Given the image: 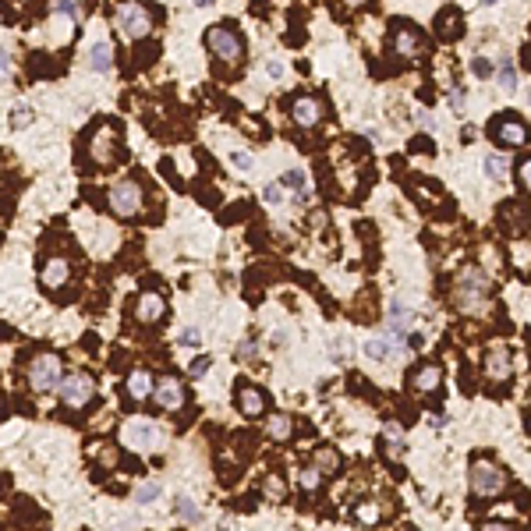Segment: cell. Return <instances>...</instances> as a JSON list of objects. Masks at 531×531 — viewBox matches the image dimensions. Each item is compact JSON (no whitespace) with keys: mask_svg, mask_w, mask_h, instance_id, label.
I'll list each match as a JSON object with an SVG mask.
<instances>
[{"mask_svg":"<svg viewBox=\"0 0 531 531\" xmlns=\"http://www.w3.org/2000/svg\"><path fill=\"white\" fill-rule=\"evenodd\" d=\"M205 47H209V50H213V57H220L223 64H237V61H241V54H244V47H241L237 32H234V29H227V25L209 29V32H205Z\"/></svg>","mask_w":531,"mask_h":531,"instance_id":"1","label":"cell"},{"mask_svg":"<svg viewBox=\"0 0 531 531\" xmlns=\"http://www.w3.org/2000/svg\"><path fill=\"white\" fill-rule=\"evenodd\" d=\"M117 25H121V32L128 40H142V36H149L153 18H149V11L138 4V0H128V4L117 8Z\"/></svg>","mask_w":531,"mask_h":531,"instance_id":"2","label":"cell"},{"mask_svg":"<svg viewBox=\"0 0 531 531\" xmlns=\"http://www.w3.org/2000/svg\"><path fill=\"white\" fill-rule=\"evenodd\" d=\"M29 383H32V390H57L61 386V358L57 354H40V358H32V365H29Z\"/></svg>","mask_w":531,"mask_h":531,"instance_id":"3","label":"cell"},{"mask_svg":"<svg viewBox=\"0 0 531 531\" xmlns=\"http://www.w3.org/2000/svg\"><path fill=\"white\" fill-rule=\"evenodd\" d=\"M482 302H485V277L478 270L460 273V280H457V305L464 312H478Z\"/></svg>","mask_w":531,"mask_h":531,"instance_id":"4","label":"cell"},{"mask_svg":"<svg viewBox=\"0 0 531 531\" xmlns=\"http://www.w3.org/2000/svg\"><path fill=\"white\" fill-rule=\"evenodd\" d=\"M61 400L68 404V407H82V404H89L93 400V393H96V383L85 376V372H75V376H68V379H61Z\"/></svg>","mask_w":531,"mask_h":531,"instance_id":"5","label":"cell"},{"mask_svg":"<svg viewBox=\"0 0 531 531\" xmlns=\"http://www.w3.org/2000/svg\"><path fill=\"white\" fill-rule=\"evenodd\" d=\"M110 205L117 216H135L142 209V188L135 181H121L110 188Z\"/></svg>","mask_w":531,"mask_h":531,"instance_id":"6","label":"cell"},{"mask_svg":"<svg viewBox=\"0 0 531 531\" xmlns=\"http://www.w3.org/2000/svg\"><path fill=\"white\" fill-rule=\"evenodd\" d=\"M503 471L496 467V464H485V460H478L475 467H471V489L475 492H482V496H496L499 489H503Z\"/></svg>","mask_w":531,"mask_h":531,"instance_id":"7","label":"cell"},{"mask_svg":"<svg viewBox=\"0 0 531 531\" xmlns=\"http://www.w3.org/2000/svg\"><path fill=\"white\" fill-rule=\"evenodd\" d=\"M124 446H131V450H138V453H145V450H153L156 443H160V432H156V425H149V422H131V425H124Z\"/></svg>","mask_w":531,"mask_h":531,"instance_id":"8","label":"cell"},{"mask_svg":"<svg viewBox=\"0 0 531 531\" xmlns=\"http://www.w3.org/2000/svg\"><path fill=\"white\" fill-rule=\"evenodd\" d=\"M492 138L499 142V145H506V149H513V145H524L527 142V128L520 124V121H492Z\"/></svg>","mask_w":531,"mask_h":531,"instance_id":"9","label":"cell"},{"mask_svg":"<svg viewBox=\"0 0 531 531\" xmlns=\"http://www.w3.org/2000/svg\"><path fill=\"white\" fill-rule=\"evenodd\" d=\"M153 393H156V404L160 407H167V411H174V407H181L184 404V386L177 383V379H160L156 386H153Z\"/></svg>","mask_w":531,"mask_h":531,"instance_id":"10","label":"cell"},{"mask_svg":"<svg viewBox=\"0 0 531 531\" xmlns=\"http://www.w3.org/2000/svg\"><path fill=\"white\" fill-rule=\"evenodd\" d=\"M68 277H71V262H68V258H50V262L43 266V273H40V280H43V287H47V291L64 287V284H68Z\"/></svg>","mask_w":531,"mask_h":531,"instance_id":"11","label":"cell"},{"mask_svg":"<svg viewBox=\"0 0 531 531\" xmlns=\"http://www.w3.org/2000/svg\"><path fill=\"white\" fill-rule=\"evenodd\" d=\"M291 114H294V121H298L302 128H316L319 117H323V103L312 100V96H298L294 107H291Z\"/></svg>","mask_w":531,"mask_h":531,"instance_id":"12","label":"cell"},{"mask_svg":"<svg viewBox=\"0 0 531 531\" xmlns=\"http://www.w3.org/2000/svg\"><path fill=\"white\" fill-rule=\"evenodd\" d=\"M400 351H404V344H400L393 333H390V337H376V340H369V344H365V354H369V358H376V362H393Z\"/></svg>","mask_w":531,"mask_h":531,"instance_id":"13","label":"cell"},{"mask_svg":"<svg viewBox=\"0 0 531 531\" xmlns=\"http://www.w3.org/2000/svg\"><path fill=\"white\" fill-rule=\"evenodd\" d=\"M393 50L400 54V57H422L425 54V47H422V36L414 32V29H397L393 32Z\"/></svg>","mask_w":531,"mask_h":531,"instance_id":"14","label":"cell"},{"mask_svg":"<svg viewBox=\"0 0 531 531\" xmlns=\"http://www.w3.org/2000/svg\"><path fill=\"white\" fill-rule=\"evenodd\" d=\"M237 407H241V414L244 418H258L262 411H266V400H262V393L255 390V386H237Z\"/></svg>","mask_w":531,"mask_h":531,"instance_id":"15","label":"cell"},{"mask_svg":"<svg viewBox=\"0 0 531 531\" xmlns=\"http://www.w3.org/2000/svg\"><path fill=\"white\" fill-rule=\"evenodd\" d=\"M485 376L489 379H510V354H506V347H492L489 354H485Z\"/></svg>","mask_w":531,"mask_h":531,"instance_id":"16","label":"cell"},{"mask_svg":"<svg viewBox=\"0 0 531 531\" xmlns=\"http://www.w3.org/2000/svg\"><path fill=\"white\" fill-rule=\"evenodd\" d=\"M439 383H443V372H439V365H422V369L411 376V386H414L418 393H432Z\"/></svg>","mask_w":531,"mask_h":531,"instance_id":"17","label":"cell"},{"mask_svg":"<svg viewBox=\"0 0 531 531\" xmlns=\"http://www.w3.org/2000/svg\"><path fill=\"white\" fill-rule=\"evenodd\" d=\"M135 312H138V319H142V323H156V319H163L167 305H163V298H160V294H142Z\"/></svg>","mask_w":531,"mask_h":531,"instance_id":"18","label":"cell"},{"mask_svg":"<svg viewBox=\"0 0 531 531\" xmlns=\"http://www.w3.org/2000/svg\"><path fill=\"white\" fill-rule=\"evenodd\" d=\"M89 61H93V68H96L100 75H107V71L114 68V50H110V43H107V40L93 43V50H89Z\"/></svg>","mask_w":531,"mask_h":531,"instance_id":"19","label":"cell"},{"mask_svg":"<svg viewBox=\"0 0 531 531\" xmlns=\"http://www.w3.org/2000/svg\"><path fill=\"white\" fill-rule=\"evenodd\" d=\"M124 393H128L131 400H145V397L153 393V379H149L145 372H131V376H128V386H124Z\"/></svg>","mask_w":531,"mask_h":531,"instance_id":"20","label":"cell"},{"mask_svg":"<svg viewBox=\"0 0 531 531\" xmlns=\"http://www.w3.org/2000/svg\"><path fill=\"white\" fill-rule=\"evenodd\" d=\"M383 443H386V453L390 457H400L404 453V429L397 422H386L383 425Z\"/></svg>","mask_w":531,"mask_h":531,"instance_id":"21","label":"cell"},{"mask_svg":"<svg viewBox=\"0 0 531 531\" xmlns=\"http://www.w3.org/2000/svg\"><path fill=\"white\" fill-rule=\"evenodd\" d=\"M436 32H439L443 40H453V36L460 32V15H457L453 8H446V11L439 15V22H436Z\"/></svg>","mask_w":531,"mask_h":531,"instance_id":"22","label":"cell"},{"mask_svg":"<svg viewBox=\"0 0 531 531\" xmlns=\"http://www.w3.org/2000/svg\"><path fill=\"white\" fill-rule=\"evenodd\" d=\"M174 510H177V517H184L188 524H198L202 520V510L188 499V496H177V503H174Z\"/></svg>","mask_w":531,"mask_h":531,"instance_id":"23","label":"cell"},{"mask_svg":"<svg viewBox=\"0 0 531 531\" xmlns=\"http://www.w3.org/2000/svg\"><path fill=\"white\" fill-rule=\"evenodd\" d=\"M506 170H510V163L503 160V156H485V177H492V181H503L506 177Z\"/></svg>","mask_w":531,"mask_h":531,"instance_id":"24","label":"cell"},{"mask_svg":"<svg viewBox=\"0 0 531 531\" xmlns=\"http://www.w3.org/2000/svg\"><path fill=\"white\" fill-rule=\"evenodd\" d=\"M110 138H114V135H110V128H103V131L96 135V142H93V153H96L103 163H114V160H110Z\"/></svg>","mask_w":531,"mask_h":531,"instance_id":"25","label":"cell"},{"mask_svg":"<svg viewBox=\"0 0 531 531\" xmlns=\"http://www.w3.org/2000/svg\"><path fill=\"white\" fill-rule=\"evenodd\" d=\"M160 492H163V489H160V482H145V485H138V489H135V499H138L142 506H149V503H156V499H160Z\"/></svg>","mask_w":531,"mask_h":531,"instance_id":"26","label":"cell"},{"mask_svg":"<svg viewBox=\"0 0 531 531\" xmlns=\"http://www.w3.org/2000/svg\"><path fill=\"white\" fill-rule=\"evenodd\" d=\"M499 89H503V93H513V89H517V71H513L510 61L499 64Z\"/></svg>","mask_w":531,"mask_h":531,"instance_id":"27","label":"cell"},{"mask_svg":"<svg viewBox=\"0 0 531 531\" xmlns=\"http://www.w3.org/2000/svg\"><path fill=\"white\" fill-rule=\"evenodd\" d=\"M319 482H323V475H319V467H305V471L298 475V485H302L305 492H312V489H319Z\"/></svg>","mask_w":531,"mask_h":531,"instance_id":"28","label":"cell"},{"mask_svg":"<svg viewBox=\"0 0 531 531\" xmlns=\"http://www.w3.org/2000/svg\"><path fill=\"white\" fill-rule=\"evenodd\" d=\"M54 11H57V15H68V18H78V15H82V4H78V0H54Z\"/></svg>","mask_w":531,"mask_h":531,"instance_id":"29","label":"cell"},{"mask_svg":"<svg viewBox=\"0 0 531 531\" xmlns=\"http://www.w3.org/2000/svg\"><path fill=\"white\" fill-rule=\"evenodd\" d=\"M316 460H319V467H326V471H337V467H340L337 450H319V453H316Z\"/></svg>","mask_w":531,"mask_h":531,"instance_id":"30","label":"cell"},{"mask_svg":"<svg viewBox=\"0 0 531 531\" xmlns=\"http://www.w3.org/2000/svg\"><path fill=\"white\" fill-rule=\"evenodd\" d=\"M270 432H273L277 439H284V436L291 432V422H287L284 414H273V418H270Z\"/></svg>","mask_w":531,"mask_h":531,"instance_id":"31","label":"cell"},{"mask_svg":"<svg viewBox=\"0 0 531 531\" xmlns=\"http://www.w3.org/2000/svg\"><path fill=\"white\" fill-rule=\"evenodd\" d=\"M280 184H284V188H294V191H298V188H305V174H302V170H287V174L280 177Z\"/></svg>","mask_w":531,"mask_h":531,"instance_id":"32","label":"cell"},{"mask_svg":"<svg viewBox=\"0 0 531 531\" xmlns=\"http://www.w3.org/2000/svg\"><path fill=\"white\" fill-rule=\"evenodd\" d=\"M262 198L270 202V205H280V202H284V191H280V184H266V188H262Z\"/></svg>","mask_w":531,"mask_h":531,"instance_id":"33","label":"cell"},{"mask_svg":"<svg viewBox=\"0 0 531 531\" xmlns=\"http://www.w3.org/2000/svg\"><path fill=\"white\" fill-rule=\"evenodd\" d=\"M32 121V110L29 107H18V110H11V128H25Z\"/></svg>","mask_w":531,"mask_h":531,"instance_id":"34","label":"cell"},{"mask_svg":"<svg viewBox=\"0 0 531 531\" xmlns=\"http://www.w3.org/2000/svg\"><path fill=\"white\" fill-rule=\"evenodd\" d=\"M230 163H234V170H241V174L251 170V156H248V153H230Z\"/></svg>","mask_w":531,"mask_h":531,"instance_id":"35","label":"cell"},{"mask_svg":"<svg viewBox=\"0 0 531 531\" xmlns=\"http://www.w3.org/2000/svg\"><path fill=\"white\" fill-rule=\"evenodd\" d=\"M471 71H475L478 78H489V75H492V64H489L485 57H475V61H471Z\"/></svg>","mask_w":531,"mask_h":531,"instance_id":"36","label":"cell"},{"mask_svg":"<svg viewBox=\"0 0 531 531\" xmlns=\"http://www.w3.org/2000/svg\"><path fill=\"white\" fill-rule=\"evenodd\" d=\"M517 181H520V188L531 191V160H524V163L517 167Z\"/></svg>","mask_w":531,"mask_h":531,"instance_id":"37","label":"cell"},{"mask_svg":"<svg viewBox=\"0 0 531 531\" xmlns=\"http://www.w3.org/2000/svg\"><path fill=\"white\" fill-rule=\"evenodd\" d=\"M266 496H273V499H280V496H284V485H280V478H266Z\"/></svg>","mask_w":531,"mask_h":531,"instance_id":"38","label":"cell"},{"mask_svg":"<svg viewBox=\"0 0 531 531\" xmlns=\"http://www.w3.org/2000/svg\"><path fill=\"white\" fill-rule=\"evenodd\" d=\"M237 358H255V344H251V340H241V344H237Z\"/></svg>","mask_w":531,"mask_h":531,"instance_id":"39","label":"cell"},{"mask_svg":"<svg viewBox=\"0 0 531 531\" xmlns=\"http://www.w3.org/2000/svg\"><path fill=\"white\" fill-rule=\"evenodd\" d=\"M266 75H270V78H280V75H284V64H280V61H266Z\"/></svg>","mask_w":531,"mask_h":531,"instance_id":"40","label":"cell"},{"mask_svg":"<svg viewBox=\"0 0 531 531\" xmlns=\"http://www.w3.org/2000/svg\"><path fill=\"white\" fill-rule=\"evenodd\" d=\"M450 107H453L457 114L464 110V93H460V89H457V93H450Z\"/></svg>","mask_w":531,"mask_h":531,"instance_id":"41","label":"cell"},{"mask_svg":"<svg viewBox=\"0 0 531 531\" xmlns=\"http://www.w3.org/2000/svg\"><path fill=\"white\" fill-rule=\"evenodd\" d=\"M205 369H209V358H198V362L191 365V376H202Z\"/></svg>","mask_w":531,"mask_h":531,"instance_id":"42","label":"cell"},{"mask_svg":"<svg viewBox=\"0 0 531 531\" xmlns=\"http://www.w3.org/2000/svg\"><path fill=\"white\" fill-rule=\"evenodd\" d=\"M181 344H191V347H195V344H198V333H184V337H181Z\"/></svg>","mask_w":531,"mask_h":531,"instance_id":"43","label":"cell"},{"mask_svg":"<svg viewBox=\"0 0 531 531\" xmlns=\"http://www.w3.org/2000/svg\"><path fill=\"white\" fill-rule=\"evenodd\" d=\"M344 4H347V8H362V4H365V0H344Z\"/></svg>","mask_w":531,"mask_h":531,"instance_id":"44","label":"cell"},{"mask_svg":"<svg viewBox=\"0 0 531 531\" xmlns=\"http://www.w3.org/2000/svg\"><path fill=\"white\" fill-rule=\"evenodd\" d=\"M195 4H198V8H209V4H213V0H195Z\"/></svg>","mask_w":531,"mask_h":531,"instance_id":"45","label":"cell"},{"mask_svg":"<svg viewBox=\"0 0 531 531\" xmlns=\"http://www.w3.org/2000/svg\"><path fill=\"white\" fill-rule=\"evenodd\" d=\"M482 4H485V8H489V4H496V0H482Z\"/></svg>","mask_w":531,"mask_h":531,"instance_id":"46","label":"cell"},{"mask_svg":"<svg viewBox=\"0 0 531 531\" xmlns=\"http://www.w3.org/2000/svg\"><path fill=\"white\" fill-rule=\"evenodd\" d=\"M527 96H531V93H527Z\"/></svg>","mask_w":531,"mask_h":531,"instance_id":"47","label":"cell"}]
</instances>
